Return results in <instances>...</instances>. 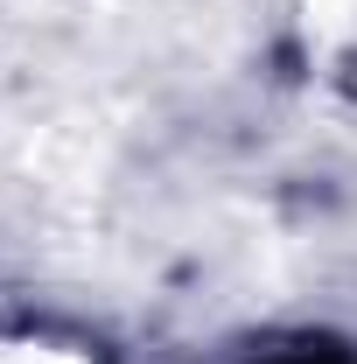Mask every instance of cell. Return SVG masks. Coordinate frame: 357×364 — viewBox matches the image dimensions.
Here are the masks:
<instances>
[{"label":"cell","instance_id":"obj_1","mask_svg":"<svg viewBox=\"0 0 357 364\" xmlns=\"http://www.w3.org/2000/svg\"><path fill=\"white\" fill-rule=\"evenodd\" d=\"M0 364H91L63 343H0Z\"/></svg>","mask_w":357,"mask_h":364}]
</instances>
